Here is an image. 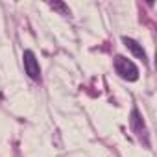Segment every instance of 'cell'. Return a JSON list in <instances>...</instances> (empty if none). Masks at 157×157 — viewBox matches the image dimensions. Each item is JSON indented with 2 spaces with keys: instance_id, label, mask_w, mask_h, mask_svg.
Returning <instances> with one entry per match:
<instances>
[{
  "instance_id": "1",
  "label": "cell",
  "mask_w": 157,
  "mask_h": 157,
  "mask_svg": "<svg viewBox=\"0 0 157 157\" xmlns=\"http://www.w3.org/2000/svg\"><path fill=\"white\" fill-rule=\"evenodd\" d=\"M113 63H115V70H117V74L120 78H124V80H128V82L139 80V68H137V65L131 59H128L124 56H117Z\"/></svg>"
},
{
  "instance_id": "2",
  "label": "cell",
  "mask_w": 157,
  "mask_h": 157,
  "mask_svg": "<svg viewBox=\"0 0 157 157\" xmlns=\"http://www.w3.org/2000/svg\"><path fill=\"white\" fill-rule=\"evenodd\" d=\"M22 63H24V70L26 74L32 78V80L39 82L41 80V68H39V63H37V57L32 50H26L22 54Z\"/></svg>"
},
{
  "instance_id": "3",
  "label": "cell",
  "mask_w": 157,
  "mask_h": 157,
  "mask_svg": "<svg viewBox=\"0 0 157 157\" xmlns=\"http://www.w3.org/2000/svg\"><path fill=\"white\" fill-rule=\"evenodd\" d=\"M131 128H133L135 133L148 144V139H146V126H144V122H142V118H140V115H139L137 109L131 111Z\"/></svg>"
},
{
  "instance_id": "4",
  "label": "cell",
  "mask_w": 157,
  "mask_h": 157,
  "mask_svg": "<svg viewBox=\"0 0 157 157\" xmlns=\"http://www.w3.org/2000/svg\"><path fill=\"white\" fill-rule=\"evenodd\" d=\"M124 44H126V48H128V50H131V54H133L135 57H139V59H146V52H144V48H142L137 41L124 37Z\"/></svg>"
},
{
  "instance_id": "5",
  "label": "cell",
  "mask_w": 157,
  "mask_h": 157,
  "mask_svg": "<svg viewBox=\"0 0 157 157\" xmlns=\"http://www.w3.org/2000/svg\"><path fill=\"white\" fill-rule=\"evenodd\" d=\"M48 6H50L52 10H56V11H59L61 15H70V10H68V8H67V6H65L63 2H50Z\"/></svg>"
}]
</instances>
